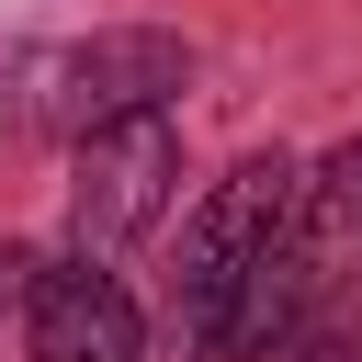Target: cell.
I'll return each mask as SVG.
<instances>
[{"mask_svg": "<svg viewBox=\"0 0 362 362\" xmlns=\"http://www.w3.org/2000/svg\"><path fill=\"white\" fill-rule=\"evenodd\" d=\"M294 362H362V339H317V351H294Z\"/></svg>", "mask_w": 362, "mask_h": 362, "instance_id": "7", "label": "cell"}, {"mask_svg": "<svg viewBox=\"0 0 362 362\" xmlns=\"http://www.w3.org/2000/svg\"><path fill=\"white\" fill-rule=\"evenodd\" d=\"M283 283H294V328H305V351H317V339H339V328L362 317V136H351V147H328V158L305 170Z\"/></svg>", "mask_w": 362, "mask_h": 362, "instance_id": "2", "label": "cell"}, {"mask_svg": "<svg viewBox=\"0 0 362 362\" xmlns=\"http://www.w3.org/2000/svg\"><path fill=\"white\" fill-rule=\"evenodd\" d=\"M294 204H305V170L294 158H238L215 181V204L192 215L181 238V339L192 351H226L238 305L260 294V272L294 249Z\"/></svg>", "mask_w": 362, "mask_h": 362, "instance_id": "1", "label": "cell"}, {"mask_svg": "<svg viewBox=\"0 0 362 362\" xmlns=\"http://www.w3.org/2000/svg\"><path fill=\"white\" fill-rule=\"evenodd\" d=\"M45 79H57V90H34V113L68 124V136H102V124H124V113H158V90H181V45H170V34H102V45L57 57Z\"/></svg>", "mask_w": 362, "mask_h": 362, "instance_id": "4", "label": "cell"}, {"mask_svg": "<svg viewBox=\"0 0 362 362\" xmlns=\"http://www.w3.org/2000/svg\"><path fill=\"white\" fill-rule=\"evenodd\" d=\"M0 305H34V260L23 249H0Z\"/></svg>", "mask_w": 362, "mask_h": 362, "instance_id": "6", "label": "cell"}, {"mask_svg": "<svg viewBox=\"0 0 362 362\" xmlns=\"http://www.w3.org/2000/svg\"><path fill=\"white\" fill-rule=\"evenodd\" d=\"M23 339H34V362H147V317H136V294H124L102 260L34 272Z\"/></svg>", "mask_w": 362, "mask_h": 362, "instance_id": "5", "label": "cell"}, {"mask_svg": "<svg viewBox=\"0 0 362 362\" xmlns=\"http://www.w3.org/2000/svg\"><path fill=\"white\" fill-rule=\"evenodd\" d=\"M170 181H181V136H170V113H124V124H102V136H79V260H102V249H124L136 226H158L170 215Z\"/></svg>", "mask_w": 362, "mask_h": 362, "instance_id": "3", "label": "cell"}]
</instances>
